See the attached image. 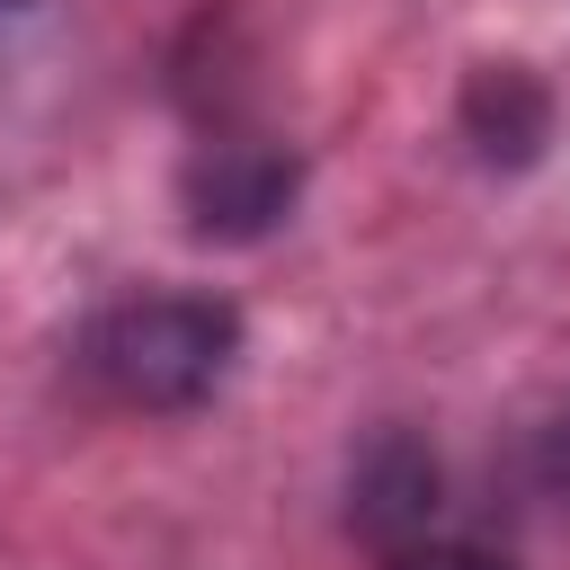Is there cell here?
Listing matches in <instances>:
<instances>
[{
  "label": "cell",
  "instance_id": "obj_1",
  "mask_svg": "<svg viewBox=\"0 0 570 570\" xmlns=\"http://www.w3.org/2000/svg\"><path fill=\"white\" fill-rule=\"evenodd\" d=\"M98 374L116 401L134 410H196L232 356H240V312L223 294H142V303H116L89 338Z\"/></svg>",
  "mask_w": 570,
  "mask_h": 570
},
{
  "label": "cell",
  "instance_id": "obj_3",
  "mask_svg": "<svg viewBox=\"0 0 570 570\" xmlns=\"http://www.w3.org/2000/svg\"><path fill=\"white\" fill-rule=\"evenodd\" d=\"M347 499H356V525H365L383 552H401V543H419V525L436 517V454H428L419 436H374L365 463H356V481H347Z\"/></svg>",
  "mask_w": 570,
  "mask_h": 570
},
{
  "label": "cell",
  "instance_id": "obj_5",
  "mask_svg": "<svg viewBox=\"0 0 570 570\" xmlns=\"http://www.w3.org/2000/svg\"><path fill=\"white\" fill-rule=\"evenodd\" d=\"M392 570H508V561H490V552H472V543H401Z\"/></svg>",
  "mask_w": 570,
  "mask_h": 570
},
{
  "label": "cell",
  "instance_id": "obj_2",
  "mask_svg": "<svg viewBox=\"0 0 570 570\" xmlns=\"http://www.w3.org/2000/svg\"><path fill=\"white\" fill-rule=\"evenodd\" d=\"M294 187H303V169H294L285 142L223 134L187 160V223H196V240H258L294 205Z\"/></svg>",
  "mask_w": 570,
  "mask_h": 570
},
{
  "label": "cell",
  "instance_id": "obj_4",
  "mask_svg": "<svg viewBox=\"0 0 570 570\" xmlns=\"http://www.w3.org/2000/svg\"><path fill=\"white\" fill-rule=\"evenodd\" d=\"M463 134H472L481 160L525 169V160L552 142V98H543V80L517 71V62H481L472 89H463Z\"/></svg>",
  "mask_w": 570,
  "mask_h": 570
}]
</instances>
